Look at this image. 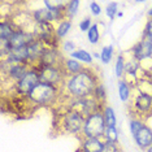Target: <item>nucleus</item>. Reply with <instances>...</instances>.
Returning <instances> with one entry per match:
<instances>
[{
	"label": "nucleus",
	"instance_id": "11",
	"mask_svg": "<svg viewBox=\"0 0 152 152\" xmlns=\"http://www.w3.org/2000/svg\"><path fill=\"white\" fill-rule=\"evenodd\" d=\"M65 57L63 56L61 51L58 48H53V47H46L44 52L40 57L39 61V66H63Z\"/></svg>",
	"mask_w": 152,
	"mask_h": 152
},
{
	"label": "nucleus",
	"instance_id": "36",
	"mask_svg": "<svg viewBox=\"0 0 152 152\" xmlns=\"http://www.w3.org/2000/svg\"><path fill=\"white\" fill-rule=\"evenodd\" d=\"M122 152H124V151H122Z\"/></svg>",
	"mask_w": 152,
	"mask_h": 152
},
{
	"label": "nucleus",
	"instance_id": "1",
	"mask_svg": "<svg viewBox=\"0 0 152 152\" xmlns=\"http://www.w3.org/2000/svg\"><path fill=\"white\" fill-rule=\"evenodd\" d=\"M99 83V74L92 68H85L81 73L66 77L61 90V99H82L92 96Z\"/></svg>",
	"mask_w": 152,
	"mask_h": 152
},
{
	"label": "nucleus",
	"instance_id": "13",
	"mask_svg": "<svg viewBox=\"0 0 152 152\" xmlns=\"http://www.w3.org/2000/svg\"><path fill=\"white\" fill-rule=\"evenodd\" d=\"M134 142L140 150L146 151L152 146V129L148 125H144L138 131L135 135H133Z\"/></svg>",
	"mask_w": 152,
	"mask_h": 152
},
{
	"label": "nucleus",
	"instance_id": "4",
	"mask_svg": "<svg viewBox=\"0 0 152 152\" xmlns=\"http://www.w3.org/2000/svg\"><path fill=\"white\" fill-rule=\"evenodd\" d=\"M129 109L131 117L144 120L152 116V95L139 87H135L129 102Z\"/></svg>",
	"mask_w": 152,
	"mask_h": 152
},
{
	"label": "nucleus",
	"instance_id": "14",
	"mask_svg": "<svg viewBox=\"0 0 152 152\" xmlns=\"http://www.w3.org/2000/svg\"><path fill=\"white\" fill-rule=\"evenodd\" d=\"M20 27L12 18H3L0 22V43H7Z\"/></svg>",
	"mask_w": 152,
	"mask_h": 152
},
{
	"label": "nucleus",
	"instance_id": "22",
	"mask_svg": "<svg viewBox=\"0 0 152 152\" xmlns=\"http://www.w3.org/2000/svg\"><path fill=\"white\" fill-rule=\"evenodd\" d=\"M103 139L105 142L118 143V130H117V126H107Z\"/></svg>",
	"mask_w": 152,
	"mask_h": 152
},
{
	"label": "nucleus",
	"instance_id": "31",
	"mask_svg": "<svg viewBox=\"0 0 152 152\" xmlns=\"http://www.w3.org/2000/svg\"><path fill=\"white\" fill-rule=\"evenodd\" d=\"M90 11H91L92 16H95V17H98V16L102 15V8H100L99 3H96V1H91V3H90Z\"/></svg>",
	"mask_w": 152,
	"mask_h": 152
},
{
	"label": "nucleus",
	"instance_id": "7",
	"mask_svg": "<svg viewBox=\"0 0 152 152\" xmlns=\"http://www.w3.org/2000/svg\"><path fill=\"white\" fill-rule=\"evenodd\" d=\"M38 70H39L40 75V82L56 86L63 90L66 75L61 66H39Z\"/></svg>",
	"mask_w": 152,
	"mask_h": 152
},
{
	"label": "nucleus",
	"instance_id": "8",
	"mask_svg": "<svg viewBox=\"0 0 152 152\" xmlns=\"http://www.w3.org/2000/svg\"><path fill=\"white\" fill-rule=\"evenodd\" d=\"M0 66H1V81L3 82H7V81L11 82L13 85V88H15V85L27 73V70L31 68L27 64L9 65V64H5V63H1Z\"/></svg>",
	"mask_w": 152,
	"mask_h": 152
},
{
	"label": "nucleus",
	"instance_id": "27",
	"mask_svg": "<svg viewBox=\"0 0 152 152\" xmlns=\"http://www.w3.org/2000/svg\"><path fill=\"white\" fill-rule=\"evenodd\" d=\"M118 4H117L116 1H112V3H109L108 5H107V8H105V15L110 20V21H113V20L117 17V13H118Z\"/></svg>",
	"mask_w": 152,
	"mask_h": 152
},
{
	"label": "nucleus",
	"instance_id": "30",
	"mask_svg": "<svg viewBox=\"0 0 152 152\" xmlns=\"http://www.w3.org/2000/svg\"><path fill=\"white\" fill-rule=\"evenodd\" d=\"M91 26H92V21H91V18H88V17L81 20V22H79V30H81L82 33H87L88 30L91 29Z\"/></svg>",
	"mask_w": 152,
	"mask_h": 152
},
{
	"label": "nucleus",
	"instance_id": "21",
	"mask_svg": "<svg viewBox=\"0 0 152 152\" xmlns=\"http://www.w3.org/2000/svg\"><path fill=\"white\" fill-rule=\"evenodd\" d=\"M113 55H115V47L113 44H109V46H104L100 51V61L103 64H109L113 58Z\"/></svg>",
	"mask_w": 152,
	"mask_h": 152
},
{
	"label": "nucleus",
	"instance_id": "32",
	"mask_svg": "<svg viewBox=\"0 0 152 152\" xmlns=\"http://www.w3.org/2000/svg\"><path fill=\"white\" fill-rule=\"evenodd\" d=\"M140 78H144V79H146V81L148 82V83L152 86V72H151V73H144Z\"/></svg>",
	"mask_w": 152,
	"mask_h": 152
},
{
	"label": "nucleus",
	"instance_id": "29",
	"mask_svg": "<svg viewBox=\"0 0 152 152\" xmlns=\"http://www.w3.org/2000/svg\"><path fill=\"white\" fill-rule=\"evenodd\" d=\"M61 48H63V52L70 55L75 51V43L73 40H64L63 44H61Z\"/></svg>",
	"mask_w": 152,
	"mask_h": 152
},
{
	"label": "nucleus",
	"instance_id": "5",
	"mask_svg": "<svg viewBox=\"0 0 152 152\" xmlns=\"http://www.w3.org/2000/svg\"><path fill=\"white\" fill-rule=\"evenodd\" d=\"M107 129V124L103 116V112H98L94 115L86 117L85 126L82 130V134L79 138H96L103 139Z\"/></svg>",
	"mask_w": 152,
	"mask_h": 152
},
{
	"label": "nucleus",
	"instance_id": "2",
	"mask_svg": "<svg viewBox=\"0 0 152 152\" xmlns=\"http://www.w3.org/2000/svg\"><path fill=\"white\" fill-rule=\"evenodd\" d=\"M57 112L53 117V129L60 134L81 137L86 117L79 110L65 107H56Z\"/></svg>",
	"mask_w": 152,
	"mask_h": 152
},
{
	"label": "nucleus",
	"instance_id": "15",
	"mask_svg": "<svg viewBox=\"0 0 152 152\" xmlns=\"http://www.w3.org/2000/svg\"><path fill=\"white\" fill-rule=\"evenodd\" d=\"M61 68H63L65 75H66V77H70V75H75V74L81 73L82 70H85L86 66L82 63L74 60V58L68 57V58H65V60H64L63 66H61Z\"/></svg>",
	"mask_w": 152,
	"mask_h": 152
},
{
	"label": "nucleus",
	"instance_id": "25",
	"mask_svg": "<svg viewBox=\"0 0 152 152\" xmlns=\"http://www.w3.org/2000/svg\"><path fill=\"white\" fill-rule=\"evenodd\" d=\"M92 96L98 100L99 103H102V104H105V100H107V90H105V86L100 82V83L96 86L94 94H92Z\"/></svg>",
	"mask_w": 152,
	"mask_h": 152
},
{
	"label": "nucleus",
	"instance_id": "16",
	"mask_svg": "<svg viewBox=\"0 0 152 152\" xmlns=\"http://www.w3.org/2000/svg\"><path fill=\"white\" fill-rule=\"evenodd\" d=\"M117 90H118V98L121 102L129 103L131 99V95H133L134 88L122 78V79H118V82H117Z\"/></svg>",
	"mask_w": 152,
	"mask_h": 152
},
{
	"label": "nucleus",
	"instance_id": "17",
	"mask_svg": "<svg viewBox=\"0 0 152 152\" xmlns=\"http://www.w3.org/2000/svg\"><path fill=\"white\" fill-rule=\"evenodd\" d=\"M69 57L70 58H74V60L79 61V63L82 64H92V61H94V56H92L91 53L88 52V51L86 50H82V48H79V50H75L74 52H72L70 55H69Z\"/></svg>",
	"mask_w": 152,
	"mask_h": 152
},
{
	"label": "nucleus",
	"instance_id": "12",
	"mask_svg": "<svg viewBox=\"0 0 152 152\" xmlns=\"http://www.w3.org/2000/svg\"><path fill=\"white\" fill-rule=\"evenodd\" d=\"M104 146H105L104 139L79 138V147L77 152H103Z\"/></svg>",
	"mask_w": 152,
	"mask_h": 152
},
{
	"label": "nucleus",
	"instance_id": "6",
	"mask_svg": "<svg viewBox=\"0 0 152 152\" xmlns=\"http://www.w3.org/2000/svg\"><path fill=\"white\" fill-rule=\"evenodd\" d=\"M39 83H40L39 70H38V68L31 66L27 70V73L15 85L13 92H15L16 96L25 98V96L29 95Z\"/></svg>",
	"mask_w": 152,
	"mask_h": 152
},
{
	"label": "nucleus",
	"instance_id": "28",
	"mask_svg": "<svg viewBox=\"0 0 152 152\" xmlns=\"http://www.w3.org/2000/svg\"><path fill=\"white\" fill-rule=\"evenodd\" d=\"M143 39H147L152 43V18H148L146 25L143 27V34H142Z\"/></svg>",
	"mask_w": 152,
	"mask_h": 152
},
{
	"label": "nucleus",
	"instance_id": "33",
	"mask_svg": "<svg viewBox=\"0 0 152 152\" xmlns=\"http://www.w3.org/2000/svg\"><path fill=\"white\" fill-rule=\"evenodd\" d=\"M147 16H148V18H152V8L148 11V13H147Z\"/></svg>",
	"mask_w": 152,
	"mask_h": 152
},
{
	"label": "nucleus",
	"instance_id": "20",
	"mask_svg": "<svg viewBox=\"0 0 152 152\" xmlns=\"http://www.w3.org/2000/svg\"><path fill=\"white\" fill-rule=\"evenodd\" d=\"M125 65H126V58L124 53L117 55L116 63H115V74L118 79L124 78V73H125Z\"/></svg>",
	"mask_w": 152,
	"mask_h": 152
},
{
	"label": "nucleus",
	"instance_id": "23",
	"mask_svg": "<svg viewBox=\"0 0 152 152\" xmlns=\"http://www.w3.org/2000/svg\"><path fill=\"white\" fill-rule=\"evenodd\" d=\"M86 34H87V39H88V42L91 44H94V46H95V44L99 43L100 33H99V25H98V23H92L91 29H90Z\"/></svg>",
	"mask_w": 152,
	"mask_h": 152
},
{
	"label": "nucleus",
	"instance_id": "10",
	"mask_svg": "<svg viewBox=\"0 0 152 152\" xmlns=\"http://www.w3.org/2000/svg\"><path fill=\"white\" fill-rule=\"evenodd\" d=\"M129 53L133 58L139 61L140 65L143 63H147V61H152V43L150 40L142 38L139 42H137L130 48Z\"/></svg>",
	"mask_w": 152,
	"mask_h": 152
},
{
	"label": "nucleus",
	"instance_id": "3",
	"mask_svg": "<svg viewBox=\"0 0 152 152\" xmlns=\"http://www.w3.org/2000/svg\"><path fill=\"white\" fill-rule=\"evenodd\" d=\"M61 88L56 86L40 82L27 96H25L26 103L31 109L47 108V107H57L61 100Z\"/></svg>",
	"mask_w": 152,
	"mask_h": 152
},
{
	"label": "nucleus",
	"instance_id": "19",
	"mask_svg": "<svg viewBox=\"0 0 152 152\" xmlns=\"http://www.w3.org/2000/svg\"><path fill=\"white\" fill-rule=\"evenodd\" d=\"M103 116H104V120H105V124L107 126H117V117H116V112L112 107L109 105H104L103 108Z\"/></svg>",
	"mask_w": 152,
	"mask_h": 152
},
{
	"label": "nucleus",
	"instance_id": "18",
	"mask_svg": "<svg viewBox=\"0 0 152 152\" xmlns=\"http://www.w3.org/2000/svg\"><path fill=\"white\" fill-rule=\"evenodd\" d=\"M72 26H73V23H72V20H69V18L63 20V21H60L58 23L55 25V31H56L58 40L64 39V38L68 35L69 31L72 30Z\"/></svg>",
	"mask_w": 152,
	"mask_h": 152
},
{
	"label": "nucleus",
	"instance_id": "34",
	"mask_svg": "<svg viewBox=\"0 0 152 152\" xmlns=\"http://www.w3.org/2000/svg\"><path fill=\"white\" fill-rule=\"evenodd\" d=\"M124 16V12L122 11H118V13H117V17H122Z\"/></svg>",
	"mask_w": 152,
	"mask_h": 152
},
{
	"label": "nucleus",
	"instance_id": "35",
	"mask_svg": "<svg viewBox=\"0 0 152 152\" xmlns=\"http://www.w3.org/2000/svg\"><path fill=\"white\" fill-rule=\"evenodd\" d=\"M144 152H152V146H151L150 148H147V150H146V151H144Z\"/></svg>",
	"mask_w": 152,
	"mask_h": 152
},
{
	"label": "nucleus",
	"instance_id": "24",
	"mask_svg": "<svg viewBox=\"0 0 152 152\" xmlns=\"http://www.w3.org/2000/svg\"><path fill=\"white\" fill-rule=\"evenodd\" d=\"M144 125H146V124H144V120L138 118V117H131L130 121H129V129H130L131 135H135V134H137L138 131H139Z\"/></svg>",
	"mask_w": 152,
	"mask_h": 152
},
{
	"label": "nucleus",
	"instance_id": "9",
	"mask_svg": "<svg viewBox=\"0 0 152 152\" xmlns=\"http://www.w3.org/2000/svg\"><path fill=\"white\" fill-rule=\"evenodd\" d=\"M35 40L38 39L33 31H27V30H23L20 27L5 44L9 47V50L13 51V50H20V48H25L30 46V44H33Z\"/></svg>",
	"mask_w": 152,
	"mask_h": 152
},
{
	"label": "nucleus",
	"instance_id": "26",
	"mask_svg": "<svg viewBox=\"0 0 152 152\" xmlns=\"http://www.w3.org/2000/svg\"><path fill=\"white\" fill-rule=\"evenodd\" d=\"M79 4H81V3H79L78 0H74V1H68V4H66V17L69 20H72L78 13Z\"/></svg>",
	"mask_w": 152,
	"mask_h": 152
}]
</instances>
